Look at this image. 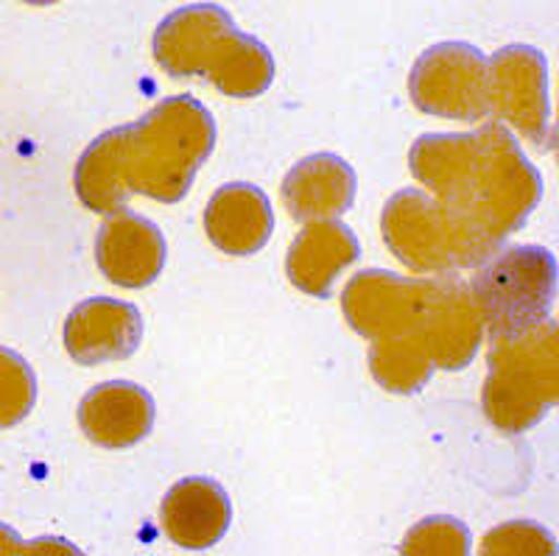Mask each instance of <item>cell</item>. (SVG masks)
Segmentation results:
<instances>
[{
  "mask_svg": "<svg viewBox=\"0 0 559 556\" xmlns=\"http://www.w3.org/2000/svg\"><path fill=\"white\" fill-rule=\"evenodd\" d=\"M23 3H32V7H51V3H59V0H23Z\"/></svg>",
  "mask_w": 559,
  "mask_h": 556,
  "instance_id": "cell-23",
  "label": "cell"
},
{
  "mask_svg": "<svg viewBox=\"0 0 559 556\" xmlns=\"http://www.w3.org/2000/svg\"><path fill=\"white\" fill-rule=\"evenodd\" d=\"M557 258L546 247L498 249L478 265L471 292L489 339L515 335L546 322L557 299Z\"/></svg>",
  "mask_w": 559,
  "mask_h": 556,
  "instance_id": "cell-6",
  "label": "cell"
},
{
  "mask_svg": "<svg viewBox=\"0 0 559 556\" xmlns=\"http://www.w3.org/2000/svg\"><path fill=\"white\" fill-rule=\"evenodd\" d=\"M361 258L356 233L338 218L308 222L292 240L286 274L294 288L311 297H331L338 274Z\"/></svg>",
  "mask_w": 559,
  "mask_h": 556,
  "instance_id": "cell-16",
  "label": "cell"
},
{
  "mask_svg": "<svg viewBox=\"0 0 559 556\" xmlns=\"http://www.w3.org/2000/svg\"><path fill=\"white\" fill-rule=\"evenodd\" d=\"M489 115L546 146L551 134V98H548V59L534 45H507L487 59Z\"/></svg>",
  "mask_w": 559,
  "mask_h": 556,
  "instance_id": "cell-8",
  "label": "cell"
},
{
  "mask_svg": "<svg viewBox=\"0 0 559 556\" xmlns=\"http://www.w3.org/2000/svg\"><path fill=\"white\" fill-rule=\"evenodd\" d=\"M412 104L426 115L478 123L489 115L487 57L471 43H439L408 73Z\"/></svg>",
  "mask_w": 559,
  "mask_h": 556,
  "instance_id": "cell-7",
  "label": "cell"
},
{
  "mask_svg": "<svg viewBox=\"0 0 559 556\" xmlns=\"http://www.w3.org/2000/svg\"><path fill=\"white\" fill-rule=\"evenodd\" d=\"M557 545H554V534L548 529L537 523H515L498 525L487 534L481 545V554H554Z\"/></svg>",
  "mask_w": 559,
  "mask_h": 556,
  "instance_id": "cell-22",
  "label": "cell"
},
{
  "mask_svg": "<svg viewBox=\"0 0 559 556\" xmlns=\"http://www.w3.org/2000/svg\"><path fill=\"white\" fill-rule=\"evenodd\" d=\"M358 177L353 165L338 154L322 152L299 159L280 185V197L294 222L338 218L356 202Z\"/></svg>",
  "mask_w": 559,
  "mask_h": 556,
  "instance_id": "cell-14",
  "label": "cell"
},
{
  "mask_svg": "<svg viewBox=\"0 0 559 556\" xmlns=\"http://www.w3.org/2000/svg\"><path fill=\"white\" fill-rule=\"evenodd\" d=\"M274 70L277 64L263 39L229 26L213 45L202 79L229 98H258L272 87Z\"/></svg>",
  "mask_w": 559,
  "mask_h": 556,
  "instance_id": "cell-18",
  "label": "cell"
},
{
  "mask_svg": "<svg viewBox=\"0 0 559 556\" xmlns=\"http://www.w3.org/2000/svg\"><path fill=\"white\" fill-rule=\"evenodd\" d=\"M143 342V317L132 303L90 297L64 319V350L82 367L132 358Z\"/></svg>",
  "mask_w": 559,
  "mask_h": 556,
  "instance_id": "cell-9",
  "label": "cell"
},
{
  "mask_svg": "<svg viewBox=\"0 0 559 556\" xmlns=\"http://www.w3.org/2000/svg\"><path fill=\"white\" fill-rule=\"evenodd\" d=\"M229 26H236L233 14L216 3L177 9L154 32V59L174 79L202 76L213 45Z\"/></svg>",
  "mask_w": 559,
  "mask_h": 556,
  "instance_id": "cell-17",
  "label": "cell"
},
{
  "mask_svg": "<svg viewBox=\"0 0 559 556\" xmlns=\"http://www.w3.org/2000/svg\"><path fill=\"white\" fill-rule=\"evenodd\" d=\"M129 193L163 204L182 202L216 146V120L193 95H171L138 123L118 127Z\"/></svg>",
  "mask_w": 559,
  "mask_h": 556,
  "instance_id": "cell-3",
  "label": "cell"
},
{
  "mask_svg": "<svg viewBox=\"0 0 559 556\" xmlns=\"http://www.w3.org/2000/svg\"><path fill=\"white\" fill-rule=\"evenodd\" d=\"M152 392L132 380H107L93 386L79 403V428L104 450H127L148 439L154 430Z\"/></svg>",
  "mask_w": 559,
  "mask_h": 556,
  "instance_id": "cell-11",
  "label": "cell"
},
{
  "mask_svg": "<svg viewBox=\"0 0 559 556\" xmlns=\"http://www.w3.org/2000/svg\"><path fill=\"white\" fill-rule=\"evenodd\" d=\"M163 229L132 210L109 213L96 235V263L109 283L121 288H146L166 269Z\"/></svg>",
  "mask_w": 559,
  "mask_h": 556,
  "instance_id": "cell-10",
  "label": "cell"
},
{
  "mask_svg": "<svg viewBox=\"0 0 559 556\" xmlns=\"http://www.w3.org/2000/svg\"><path fill=\"white\" fill-rule=\"evenodd\" d=\"M403 554H467L471 551V531L459 520L428 518L408 531Z\"/></svg>",
  "mask_w": 559,
  "mask_h": 556,
  "instance_id": "cell-21",
  "label": "cell"
},
{
  "mask_svg": "<svg viewBox=\"0 0 559 556\" xmlns=\"http://www.w3.org/2000/svg\"><path fill=\"white\" fill-rule=\"evenodd\" d=\"M433 280L367 269L342 294L344 319L369 342V372L392 394H414L431 380L426 317Z\"/></svg>",
  "mask_w": 559,
  "mask_h": 556,
  "instance_id": "cell-2",
  "label": "cell"
},
{
  "mask_svg": "<svg viewBox=\"0 0 559 556\" xmlns=\"http://www.w3.org/2000/svg\"><path fill=\"white\" fill-rule=\"evenodd\" d=\"M414 179L501 249L543 199V177L501 123L464 134H423L408 152Z\"/></svg>",
  "mask_w": 559,
  "mask_h": 556,
  "instance_id": "cell-1",
  "label": "cell"
},
{
  "mask_svg": "<svg viewBox=\"0 0 559 556\" xmlns=\"http://www.w3.org/2000/svg\"><path fill=\"white\" fill-rule=\"evenodd\" d=\"M229 523H233V504L227 489L207 475L177 481L159 506V525L179 548H213L222 543Z\"/></svg>",
  "mask_w": 559,
  "mask_h": 556,
  "instance_id": "cell-13",
  "label": "cell"
},
{
  "mask_svg": "<svg viewBox=\"0 0 559 556\" xmlns=\"http://www.w3.org/2000/svg\"><path fill=\"white\" fill-rule=\"evenodd\" d=\"M426 335L433 367L445 369V372L471 367L484 339L481 310L473 297L471 283L453 277V274H439L433 280Z\"/></svg>",
  "mask_w": 559,
  "mask_h": 556,
  "instance_id": "cell-12",
  "label": "cell"
},
{
  "mask_svg": "<svg viewBox=\"0 0 559 556\" xmlns=\"http://www.w3.org/2000/svg\"><path fill=\"white\" fill-rule=\"evenodd\" d=\"M73 185H76V197L93 213H118L127 208L129 188L123 179V163H121V132L118 127L104 132L84 149L79 157L76 174H73Z\"/></svg>",
  "mask_w": 559,
  "mask_h": 556,
  "instance_id": "cell-19",
  "label": "cell"
},
{
  "mask_svg": "<svg viewBox=\"0 0 559 556\" xmlns=\"http://www.w3.org/2000/svg\"><path fill=\"white\" fill-rule=\"evenodd\" d=\"M37 403V375L14 350L0 347V428H12Z\"/></svg>",
  "mask_w": 559,
  "mask_h": 556,
  "instance_id": "cell-20",
  "label": "cell"
},
{
  "mask_svg": "<svg viewBox=\"0 0 559 556\" xmlns=\"http://www.w3.org/2000/svg\"><path fill=\"white\" fill-rule=\"evenodd\" d=\"M381 233L389 252L423 274H453L478 269L496 255L467 218L428 197L426 190H397L381 215Z\"/></svg>",
  "mask_w": 559,
  "mask_h": 556,
  "instance_id": "cell-5",
  "label": "cell"
},
{
  "mask_svg": "<svg viewBox=\"0 0 559 556\" xmlns=\"http://www.w3.org/2000/svg\"><path fill=\"white\" fill-rule=\"evenodd\" d=\"M204 233L218 252L233 258L261 252L274 233L272 202L252 182L222 185L204 208Z\"/></svg>",
  "mask_w": 559,
  "mask_h": 556,
  "instance_id": "cell-15",
  "label": "cell"
},
{
  "mask_svg": "<svg viewBox=\"0 0 559 556\" xmlns=\"http://www.w3.org/2000/svg\"><path fill=\"white\" fill-rule=\"evenodd\" d=\"M481 409L501 434L518 437L548 417L559 398V330L554 319L489 339Z\"/></svg>",
  "mask_w": 559,
  "mask_h": 556,
  "instance_id": "cell-4",
  "label": "cell"
}]
</instances>
